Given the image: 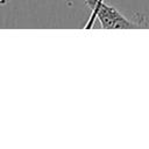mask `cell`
I'll list each match as a JSON object with an SVG mask.
<instances>
[{
	"label": "cell",
	"mask_w": 149,
	"mask_h": 149,
	"mask_svg": "<svg viewBox=\"0 0 149 149\" xmlns=\"http://www.w3.org/2000/svg\"><path fill=\"white\" fill-rule=\"evenodd\" d=\"M95 19L99 20L104 29H133L139 26L126 19L116 8L102 2L95 13Z\"/></svg>",
	"instance_id": "cell-1"
},
{
	"label": "cell",
	"mask_w": 149,
	"mask_h": 149,
	"mask_svg": "<svg viewBox=\"0 0 149 149\" xmlns=\"http://www.w3.org/2000/svg\"><path fill=\"white\" fill-rule=\"evenodd\" d=\"M85 3L90 7L91 9V15H90V19L87 21V23L85 24V29H91L94 24V21H95V13H97V9L99 8V6L102 3L100 2L99 0H85Z\"/></svg>",
	"instance_id": "cell-2"
},
{
	"label": "cell",
	"mask_w": 149,
	"mask_h": 149,
	"mask_svg": "<svg viewBox=\"0 0 149 149\" xmlns=\"http://www.w3.org/2000/svg\"><path fill=\"white\" fill-rule=\"evenodd\" d=\"M2 3H5V0H0V5H2Z\"/></svg>",
	"instance_id": "cell-3"
}]
</instances>
